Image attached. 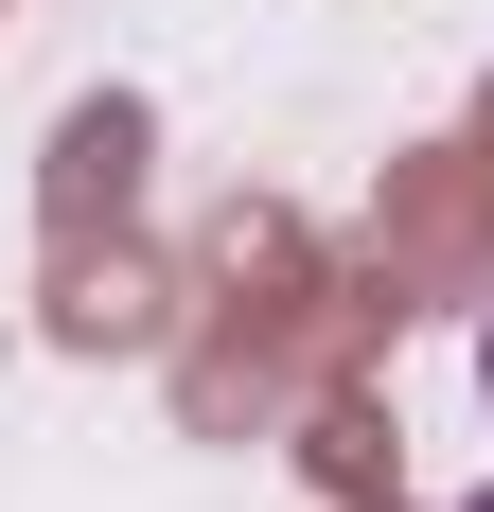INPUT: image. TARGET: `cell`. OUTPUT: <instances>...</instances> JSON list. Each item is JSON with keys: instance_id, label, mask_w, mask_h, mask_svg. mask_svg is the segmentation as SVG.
I'll use <instances>...</instances> for the list:
<instances>
[{"instance_id": "cell-1", "label": "cell", "mask_w": 494, "mask_h": 512, "mask_svg": "<svg viewBox=\"0 0 494 512\" xmlns=\"http://www.w3.org/2000/svg\"><path fill=\"white\" fill-rule=\"evenodd\" d=\"M477 389H494V318H477Z\"/></svg>"}, {"instance_id": "cell-2", "label": "cell", "mask_w": 494, "mask_h": 512, "mask_svg": "<svg viewBox=\"0 0 494 512\" xmlns=\"http://www.w3.org/2000/svg\"><path fill=\"white\" fill-rule=\"evenodd\" d=\"M459 512H494V477H477V495H459Z\"/></svg>"}]
</instances>
